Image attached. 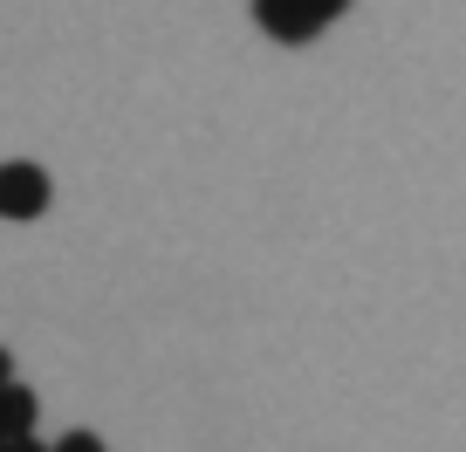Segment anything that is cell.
Wrapping results in <instances>:
<instances>
[{"mask_svg":"<svg viewBox=\"0 0 466 452\" xmlns=\"http://www.w3.org/2000/svg\"><path fill=\"white\" fill-rule=\"evenodd\" d=\"M254 28H261L268 42H281V48H302V42L322 35V21L309 15L302 0H254Z\"/></svg>","mask_w":466,"mask_h":452,"instance_id":"7a4b0ae2","label":"cell"},{"mask_svg":"<svg viewBox=\"0 0 466 452\" xmlns=\"http://www.w3.org/2000/svg\"><path fill=\"white\" fill-rule=\"evenodd\" d=\"M0 452H48V446H42V438L28 432V438H0Z\"/></svg>","mask_w":466,"mask_h":452,"instance_id":"8992f818","label":"cell"},{"mask_svg":"<svg viewBox=\"0 0 466 452\" xmlns=\"http://www.w3.org/2000/svg\"><path fill=\"white\" fill-rule=\"evenodd\" d=\"M48 452H103V438H96V432H62Z\"/></svg>","mask_w":466,"mask_h":452,"instance_id":"277c9868","label":"cell"},{"mask_svg":"<svg viewBox=\"0 0 466 452\" xmlns=\"http://www.w3.org/2000/svg\"><path fill=\"white\" fill-rule=\"evenodd\" d=\"M302 7H309V15H316V21H322V28H329L336 15H350V0H302Z\"/></svg>","mask_w":466,"mask_h":452,"instance_id":"5b68a950","label":"cell"},{"mask_svg":"<svg viewBox=\"0 0 466 452\" xmlns=\"http://www.w3.org/2000/svg\"><path fill=\"white\" fill-rule=\"evenodd\" d=\"M48 199H56V186H48V172L35 158L0 165V219H42Z\"/></svg>","mask_w":466,"mask_h":452,"instance_id":"6da1fadb","label":"cell"},{"mask_svg":"<svg viewBox=\"0 0 466 452\" xmlns=\"http://www.w3.org/2000/svg\"><path fill=\"white\" fill-rule=\"evenodd\" d=\"M0 384H15V357L7 350H0Z\"/></svg>","mask_w":466,"mask_h":452,"instance_id":"52a82bcc","label":"cell"},{"mask_svg":"<svg viewBox=\"0 0 466 452\" xmlns=\"http://www.w3.org/2000/svg\"><path fill=\"white\" fill-rule=\"evenodd\" d=\"M35 418H42V397L28 391V384H0V438H28Z\"/></svg>","mask_w":466,"mask_h":452,"instance_id":"3957f363","label":"cell"}]
</instances>
